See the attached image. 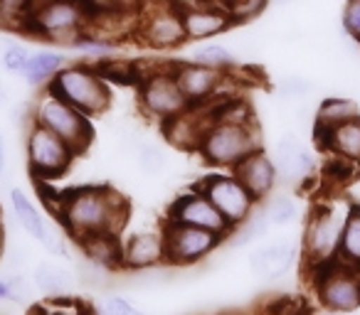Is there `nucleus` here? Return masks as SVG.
I'll use <instances>...</instances> for the list:
<instances>
[{
  "mask_svg": "<svg viewBox=\"0 0 360 315\" xmlns=\"http://www.w3.org/2000/svg\"><path fill=\"white\" fill-rule=\"evenodd\" d=\"M57 217L67 234L82 241L91 234H121L129 220V205L111 187L86 185L60 195Z\"/></svg>",
  "mask_w": 360,
  "mask_h": 315,
  "instance_id": "1",
  "label": "nucleus"
},
{
  "mask_svg": "<svg viewBox=\"0 0 360 315\" xmlns=\"http://www.w3.org/2000/svg\"><path fill=\"white\" fill-rule=\"evenodd\" d=\"M262 148V130L255 116L250 119H230L215 116L198 145V155L212 168L232 170L247 155Z\"/></svg>",
  "mask_w": 360,
  "mask_h": 315,
  "instance_id": "2",
  "label": "nucleus"
},
{
  "mask_svg": "<svg viewBox=\"0 0 360 315\" xmlns=\"http://www.w3.org/2000/svg\"><path fill=\"white\" fill-rule=\"evenodd\" d=\"M96 8L99 3L94 0H37L25 35L70 47L72 40L86 32Z\"/></svg>",
  "mask_w": 360,
  "mask_h": 315,
  "instance_id": "3",
  "label": "nucleus"
},
{
  "mask_svg": "<svg viewBox=\"0 0 360 315\" xmlns=\"http://www.w3.org/2000/svg\"><path fill=\"white\" fill-rule=\"evenodd\" d=\"M47 91H52L55 96L65 99L67 104H72L75 109H79L82 114H86L89 119L101 116L111 106V89L109 81L99 74L94 65L89 62H77V65H65L52 81L45 86Z\"/></svg>",
  "mask_w": 360,
  "mask_h": 315,
  "instance_id": "4",
  "label": "nucleus"
},
{
  "mask_svg": "<svg viewBox=\"0 0 360 315\" xmlns=\"http://www.w3.org/2000/svg\"><path fill=\"white\" fill-rule=\"evenodd\" d=\"M134 37L139 45L155 52L178 50L186 45V25H183V3L180 0H146L139 11Z\"/></svg>",
  "mask_w": 360,
  "mask_h": 315,
  "instance_id": "5",
  "label": "nucleus"
},
{
  "mask_svg": "<svg viewBox=\"0 0 360 315\" xmlns=\"http://www.w3.org/2000/svg\"><path fill=\"white\" fill-rule=\"evenodd\" d=\"M345 215H348V205H338V202H326L311 212L304 227V239H301V254L309 271L335 261Z\"/></svg>",
  "mask_w": 360,
  "mask_h": 315,
  "instance_id": "6",
  "label": "nucleus"
},
{
  "mask_svg": "<svg viewBox=\"0 0 360 315\" xmlns=\"http://www.w3.org/2000/svg\"><path fill=\"white\" fill-rule=\"evenodd\" d=\"M32 121L60 135L65 143H70L77 150V155L84 153L94 140V126H91L89 116L47 89H42L40 99L35 101Z\"/></svg>",
  "mask_w": 360,
  "mask_h": 315,
  "instance_id": "7",
  "label": "nucleus"
},
{
  "mask_svg": "<svg viewBox=\"0 0 360 315\" xmlns=\"http://www.w3.org/2000/svg\"><path fill=\"white\" fill-rule=\"evenodd\" d=\"M25 158L27 170L37 180H57L72 168L77 150L70 143L55 135L50 128L32 121L25 135Z\"/></svg>",
  "mask_w": 360,
  "mask_h": 315,
  "instance_id": "8",
  "label": "nucleus"
},
{
  "mask_svg": "<svg viewBox=\"0 0 360 315\" xmlns=\"http://www.w3.org/2000/svg\"><path fill=\"white\" fill-rule=\"evenodd\" d=\"M136 91H139L141 111L148 119H155L158 123L191 109V101L180 91L178 81H175L173 72H170V65L143 72L141 81L136 84Z\"/></svg>",
  "mask_w": 360,
  "mask_h": 315,
  "instance_id": "9",
  "label": "nucleus"
},
{
  "mask_svg": "<svg viewBox=\"0 0 360 315\" xmlns=\"http://www.w3.org/2000/svg\"><path fill=\"white\" fill-rule=\"evenodd\" d=\"M311 274L316 276L314 288L326 310L348 315L360 308V271L330 261Z\"/></svg>",
  "mask_w": 360,
  "mask_h": 315,
  "instance_id": "10",
  "label": "nucleus"
},
{
  "mask_svg": "<svg viewBox=\"0 0 360 315\" xmlns=\"http://www.w3.org/2000/svg\"><path fill=\"white\" fill-rule=\"evenodd\" d=\"M163 239H165V264L193 266L198 261L207 259L227 236L210 229H200V227L165 222Z\"/></svg>",
  "mask_w": 360,
  "mask_h": 315,
  "instance_id": "11",
  "label": "nucleus"
},
{
  "mask_svg": "<svg viewBox=\"0 0 360 315\" xmlns=\"http://www.w3.org/2000/svg\"><path fill=\"white\" fill-rule=\"evenodd\" d=\"M198 190L202 195H207V200L220 210V215L230 222L232 229L237 224H242L259 205V200L232 173L230 175H220V173L217 175H207L205 180L198 182Z\"/></svg>",
  "mask_w": 360,
  "mask_h": 315,
  "instance_id": "12",
  "label": "nucleus"
},
{
  "mask_svg": "<svg viewBox=\"0 0 360 315\" xmlns=\"http://www.w3.org/2000/svg\"><path fill=\"white\" fill-rule=\"evenodd\" d=\"M170 72H173L180 91L191 101V106H202V104H210V101H217L222 86L230 79L227 72L212 69V67H205L193 60L170 62Z\"/></svg>",
  "mask_w": 360,
  "mask_h": 315,
  "instance_id": "13",
  "label": "nucleus"
},
{
  "mask_svg": "<svg viewBox=\"0 0 360 315\" xmlns=\"http://www.w3.org/2000/svg\"><path fill=\"white\" fill-rule=\"evenodd\" d=\"M165 222L200 227V229L217 232V234H222V236H227L232 232L230 222L220 215V210H217V207L207 200V195H202L198 187L191 192H183L180 197H175L173 205L168 207Z\"/></svg>",
  "mask_w": 360,
  "mask_h": 315,
  "instance_id": "14",
  "label": "nucleus"
},
{
  "mask_svg": "<svg viewBox=\"0 0 360 315\" xmlns=\"http://www.w3.org/2000/svg\"><path fill=\"white\" fill-rule=\"evenodd\" d=\"M183 25L188 42H205L225 35L235 22L220 0L217 3L198 0V3H183Z\"/></svg>",
  "mask_w": 360,
  "mask_h": 315,
  "instance_id": "15",
  "label": "nucleus"
},
{
  "mask_svg": "<svg viewBox=\"0 0 360 315\" xmlns=\"http://www.w3.org/2000/svg\"><path fill=\"white\" fill-rule=\"evenodd\" d=\"M215 121V101L202 106H191L183 114L173 116V119L163 121L160 130L163 135L180 150H191L198 153V145H200L202 135H205L207 126Z\"/></svg>",
  "mask_w": 360,
  "mask_h": 315,
  "instance_id": "16",
  "label": "nucleus"
},
{
  "mask_svg": "<svg viewBox=\"0 0 360 315\" xmlns=\"http://www.w3.org/2000/svg\"><path fill=\"white\" fill-rule=\"evenodd\" d=\"M11 205H13V215H15L18 224H20L32 239L40 241V244L45 246L47 251H52V254L67 256V246H65V241H62V236H57L55 232L45 224L40 210H37L35 202H32L25 192L15 187V190L11 192Z\"/></svg>",
  "mask_w": 360,
  "mask_h": 315,
  "instance_id": "17",
  "label": "nucleus"
},
{
  "mask_svg": "<svg viewBox=\"0 0 360 315\" xmlns=\"http://www.w3.org/2000/svg\"><path fill=\"white\" fill-rule=\"evenodd\" d=\"M230 173L259 202L264 200V197L271 195V190L276 187V180H279V175H276V168H274V161H271V155H266L262 148L247 155L245 161L237 163V166L232 168Z\"/></svg>",
  "mask_w": 360,
  "mask_h": 315,
  "instance_id": "18",
  "label": "nucleus"
},
{
  "mask_svg": "<svg viewBox=\"0 0 360 315\" xmlns=\"http://www.w3.org/2000/svg\"><path fill=\"white\" fill-rule=\"evenodd\" d=\"M314 138L321 150L360 168V116L328 130H314Z\"/></svg>",
  "mask_w": 360,
  "mask_h": 315,
  "instance_id": "19",
  "label": "nucleus"
},
{
  "mask_svg": "<svg viewBox=\"0 0 360 315\" xmlns=\"http://www.w3.org/2000/svg\"><path fill=\"white\" fill-rule=\"evenodd\" d=\"M276 168V175L286 182H301L314 173V155L301 145V140L296 135H284L281 140H276L274 155H271Z\"/></svg>",
  "mask_w": 360,
  "mask_h": 315,
  "instance_id": "20",
  "label": "nucleus"
},
{
  "mask_svg": "<svg viewBox=\"0 0 360 315\" xmlns=\"http://www.w3.org/2000/svg\"><path fill=\"white\" fill-rule=\"evenodd\" d=\"M296 256H299V249L294 241H274V244H264L252 251L250 269L259 279L274 281L296 264Z\"/></svg>",
  "mask_w": 360,
  "mask_h": 315,
  "instance_id": "21",
  "label": "nucleus"
},
{
  "mask_svg": "<svg viewBox=\"0 0 360 315\" xmlns=\"http://www.w3.org/2000/svg\"><path fill=\"white\" fill-rule=\"evenodd\" d=\"M158 264H165V239L163 232H141L126 239L124 244V269L126 271H148Z\"/></svg>",
  "mask_w": 360,
  "mask_h": 315,
  "instance_id": "22",
  "label": "nucleus"
},
{
  "mask_svg": "<svg viewBox=\"0 0 360 315\" xmlns=\"http://www.w3.org/2000/svg\"><path fill=\"white\" fill-rule=\"evenodd\" d=\"M79 249L84 251L86 261L99 269H124V244H121L119 234H91L79 241Z\"/></svg>",
  "mask_w": 360,
  "mask_h": 315,
  "instance_id": "23",
  "label": "nucleus"
},
{
  "mask_svg": "<svg viewBox=\"0 0 360 315\" xmlns=\"http://www.w3.org/2000/svg\"><path fill=\"white\" fill-rule=\"evenodd\" d=\"M67 65V55L55 47H42V50L30 52L25 69H22V79L30 86H42L45 89L52 81V76Z\"/></svg>",
  "mask_w": 360,
  "mask_h": 315,
  "instance_id": "24",
  "label": "nucleus"
},
{
  "mask_svg": "<svg viewBox=\"0 0 360 315\" xmlns=\"http://www.w3.org/2000/svg\"><path fill=\"white\" fill-rule=\"evenodd\" d=\"M32 283H35V290L47 298H65V295H72L75 290V279L67 269L57 264H37L32 269Z\"/></svg>",
  "mask_w": 360,
  "mask_h": 315,
  "instance_id": "25",
  "label": "nucleus"
},
{
  "mask_svg": "<svg viewBox=\"0 0 360 315\" xmlns=\"http://www.w3.org/2000/svg\"><path fill=\"white\" fill-rule=\"evenodd\" d=\"M335 261L348 269L360 271V205L350 202L348 215L343 222V232H340V244Z\"/></svg>",
  "mask_w": 360,
  "mask_h": 315,
  "instance_id": "26",
  "label": "nucleus"
},
{
  "mask_svg": "<svg viewBox=\"0 0 360 315\" xmlns=\"http://www.w3.org/2000/svg\"><path fill=\"white\" fill-rule=\"evenodd\" d=\"M360 106L358 101L345 99V96H326L316 109V128L314 130H328L338 123H345L350 119H358Z\"/></svg>",
  "mask_w": 360,
  "mask_h": 315,
  "instance_id": "27",
  "label": "nucleus"
},
{
  "mask_svg": "<svg viewBox=\"0 0 360 315\" xmlns=\"http://www.w3.org/2000/svg\"><path fill=\"white\" fill-rule=\"evenodd\" d=\"M188 60L200 62V65L212 67V69L227 72V74H232V72L240 67V57L227 45H220V42H195V47H193Z\"/></svg>",
  "mask_w": 360,
  "mask_h": 315,
  "instance_id": "28",
  "label": "nucleus"
},
{
  "mask_svg": "<svg viewBox=\"0 0 360 315\" xmlns=\"http://www.w3.org/2000/svg\"><path fill=\"white\" fill-rule=\"evenodd\" d=\"M37 0H0V30L25 32Z\"/></svg>",
  "mask_w": 360,
  "mask_h": 315,
  "instance_id": "29",
  "label": "nucleus"
},
{
  "mask_svg": "<svg viewBox=\"0 0 360 315\" xmlns=\"http://www.w3.org/2000/svg\"><path fill=\"white\" fill-rule=\"evenodd\" d=\"M94 67L106 81H114V84H139L141 76H143V67L131 60H111V57H106V60L94 62Z\"/></svg>",
  "mask_w": 360,
  "mask_h": 315,
  "instance_id": "30",
  "label": "nucleus"
},
{
  "mask_svg": "<svg viewBox=\"0 0 360 315\" xmlns=\"http://www.w3.org/2000/svg\"><path fill=\"white\" fill-rule=\"evenodd\" d=\"M121 42L106 40V37H99L94 32H82L77 40L70 42V50L77 52L82 57H89V60H106V57H114L119 52Z\"/></svg>",
  "mask_w": 360,
  "mask_h": 315,
  "instance_id": "31",
  "label": "nucleus"
},
{
  "mask_svg": "<svg viewBox=\"0 0 360 315\" xmlns=\"http://www.w3.org/2000/svg\"><path fill=\"white\" fill-rule=\"evenodd\" d=\"M269 227L271 224H269V220H266L264 212L255 210L245 222H242V224H237L227 236H232V244H235V246H247V244H252V241L262 239V236L269 232Z\"/></svg>",
  "mask_w": 360,
  "mask_h": 315,
  "instance_id": "32",
  "label": "nucleus"
},
{
  "mask_svg": "<svg viewBox=\"0 0 360 315\" xmlns=\"http://www.w3.org/2000/svg\"><path fill=\"white\" fill-rule=\"evenodd\" d=\"M262 212L266 215V220H269L271 227H286V224H291V222L296 220V215H299V207H296L294 197L276 195V197H271V200L266 202Z\"/></svg>",
  "mask_w": 360,
  "mask_h": 315,
  "instance_id": "33",
  "label": "nucleus"
},
{
  "mask_svg": "<svg viewBox=\"0 0 360 315\" xmlns=\"http://www.w3.org/2000/svg\"><path fill=\"white\" fill-rule=\"evenodd\" d=\"M222 6L227 8L232 22H250L255 18H259L264 13V8L269 6V0H222Z\"/></svg>",
  "mask_w": 360,
  "mask_h": 315,
  "instance_id": "34",
  "label": "nucleus"
},
{
  "mask_svg": "<svg viewBox=\"0 0 360 315\" xmlns=\"http://www.w3.org/2000/svg\"><path fill=\"white\" fill-rule=\"evenodd\" d=\"M27 60H30V50L25 45H20V42H11L0 52V67L11 72V74H22Z\"/></svg>",
  "mask_w": 360,
  "mask_h": 315,
  "instance_id": "35",
  "label": "nucleus"
},
{
  "mask_svg": "<svg viewBox=\"0 0 360 315\" xmlns=\"http://www.w3.org/2000/svg\"><path fill=\"white\" fill-rule=\"evenodd\" d=\"M32 315H89V310L72 300V295H65V298H50L45 305H37Z\"/></svg>",
  "mask_w": 360,
  "mask_h": 315,
  "instance_id": "36",
  "label": "nucleus"
},
{
  "mask_svg": "<svg viewBox=\"0 0 360 315\" xmlns=\"http://www.w3.org/2000/svg\"><path fill=\"white\" fill-rule=\"evenodd\" d=\"M136 155H139L141 170L148 173V175H160V173L165 170V153L158 148V145L141 143L139 150H136Z\"/></svg>",
  "mask_w": 360,
  "mask_h": 315,
  "instance_id": "37",
  "label": "nucleus"
},
{
  "mask_svg": "<svg viewBox=\"0 0 360 315\" xmlns=\"http://www.w3.org/2000/svg\"><path fill=\"white\" fill-rule=\"evenodd\" d=\"M340 27L353 42L360 45V0H348L340 13Z\"/></svg>",
  "mask_w": 360,
  "mask_h": 315,
  "instance_id": "38",
  "label": "nucleus"
},
{
  "mask_svg": "<svg viewBox=\"0 0 360 315\" xmlns=\"http://www.w3.org/2000/svg\"><path fill=\"white\" fill-rule=\"evenodd\" d=\"M96 315H146V313H141L136 305H131L121 295H106L99 303V308H96Z\"/></svg>",
  "mask_w": 360,
  "mask_h": 315,
  "instance_id": "39",
  "label": "nucleus"
},
{
  "mask_svg": "<svg viewBox=\"0 0 360 315\" xmlns=\"http://www.w3.org/2000/svg\"><path fill=\"white\" fill-rule=\"evenodd\" d=\"M311 81L304 79V76H286V79L279 81V94L286 96V99H304V96L311 94Z\"/></svg>",
  "mask_w": 360,
  "mask_h": 315,
  "instance_id": "40",
  "label": "nucleus"
},
{
  "mask_svg": "<svg viewBox=\"0 0 360 315\" xmlns=\"http://www.w3.org/2000/svg\"><path fill=\"white\" fill-rule=\"evenodd\" d=\"M6 173V143H3V133H0V175Z\"/></svg>",
  "mask_w": 360,
  "mask_h": 315,
  "instance_id": "41",
  "label": "nucleus"
},
{
  "mask_svg": "<svg viewBox=\"0 0 360 315\" xmlns=\"http://www.w3.org/2000/svg\"><path fill=\"white\" fill-rule=\"evenodd\" d=\"M0 251H3V212H0Z\"/></svg>",
  "mask_w": 360,
  "mask_h": 315,
  "instance_id": "42",
  "label": "nucleus"
},
{
  "mask_svg": "<svg viewBox=\"0 0 360 315\" xmlns=\"http://www.w3.org/2000/svg\"><path fill=\"white\" fill-rule=\"evenodd\" d=\"M6 101V89H3V84H0V104Z\"/></svg>",
  "mask_w": 360,
  "mask_h": 315,
  "instance_id": "43",
  "label": "nucleus"
},
{
  "mask_svg": "<svg viewBox=\"0 0 360 315\" xmlns=\"http://www.w3.org/2000/svg\"><path fill=\"white\" fill-rule=\"evenodd\" d=\"M328 315H345V313H330V310H328Z\"/></svg>",
  "mask_w": 360,
  "mask_h": 315,
  "instance_id": "44",
  "label": "nucleus"
},
{
  "mask_svg": "<svg viewBox=\"0 0 360 315\" xmlns=\"http://www.w3.org/2000/svg\"><path fill=\"white\" fill-rule=\"evenodd\" d=\"M279 3H286V0H279Z\"/></svg>",
  "mask_w": 360,
  "mask_h": 315,
  "instance_id": "45",
  "label": "nucleus"
}]
</instances>
